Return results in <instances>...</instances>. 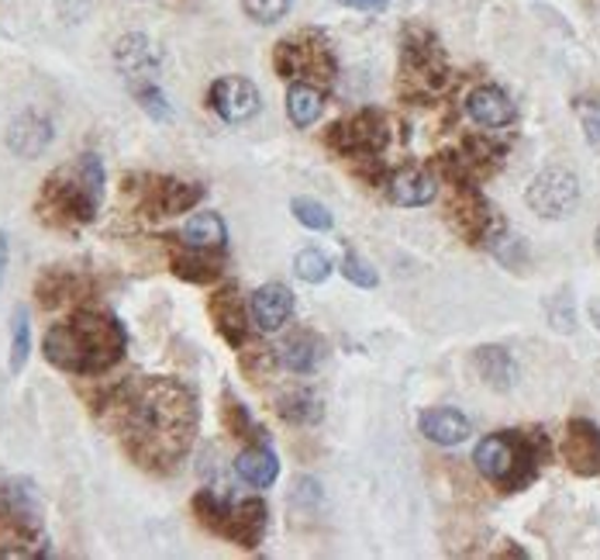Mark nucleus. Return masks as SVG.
<instances>
[{"label": "nucleus", "mask_w": 600, "mask_h": 560, "mask_svg": "<svg viewBox=\"0 0 600 560\" xmlns=\"http://www.w3.org/2000/svg\"><path fill=\"white\" fill-rule=\"evenodd\" d=\"M104 408L117 412L125 450L149 471H170L190 450L197 429V402L170 378L128 381L111 391Z\"/></svg>", "instance_id": "nucleus-1"}, {"label": "nucleus", "mask_w": 600, "mask_h": 560, "mask_svg": "<svg viewBox=\"0 0 600 560\" xmlns=\"http://www.w3.org/2000/svg\"><path fill=\"white\" fill-rule=\"evenodd\" d=\"M125 325L107 312H77L45 333V360L66 373H80V378L111 370L125 357Z\"/></svg>", "instance_id": "nucleus-2"}, {"label": "nucleus", "mask_w": 600, "mask_h": 560, "mask_svg": "<svg viewBox=\"0 0 600 560\" xmlns=\"http://www.w3.org/2000/svg\"><path fill=\"white\" fill-rule=\"evenodd\" d=\"M101 198H104V163L98 153H83L73 167L45 180L38 194V215L49 225L77 228L98 215Z\"/></svg>", "instance_id": "nucleus-3"}, {"label": "nucleus", "mask_w": 600, "mask_h": 560, "mask_svg": "<svg viewBox=\"0 0 600 560\" xmlns=\"http://www.w3.org/2000/svg\"><path fill=\"white\" fill-rule=\"evenodd\" d=\"M545 457V439L528 433H494L476 443V471L503 492H521Z\"/></svg>", "instance_id": "nucleus-4"}, {"label": "nucleus", "mask_w": 600, "mask_h": 560, "mask_svg": "<svg viewBox=\"0 0 600 560\" xmlns=\"http://www.w3.org/2000/svg\"><path fill=\"white\" fill-rule=\"evenodd\" d=\"M194 516L204 529L225 536V540L238 544V547H259L262 544V533H267V505L259 499H249V502H225L222 495L214 492H201L194 499Z\"/></svg>", "instance_id": "nucleus-5"}, {"label": "nucleus", "mask_w": 600, "mask_h": 560, "mask_svg": "<svg viewBox=\"0 0 600 560\" xmlns=\"http://www.w3.org/2000/svg\"><path fill=\"white\" fill-rule=\"evenodd\" d=\"M400 77H404V87L407 93H439L445 90V83L452 80L449 74V63L439 49V42L431 32H421V29H411L404 35V45H400Z\"/></svg>", "instance_id": "nucleus-6"}, {"label": "nucleus", "mask_w": 600, "mask_h": 560, "mask_svg": "<svg viewBox=\"0 0 600 560\" xmlns=\"http://www.w3.org/2000/svg\"><path fill=\"white\" fill-rule=\"evenodd\" d=\"M276 74L286 80H307V83H328L335 77V56L328 42L315 32H304L297 38H283L273 53Z\"/></svg>", "instance_id": "nucleus-7"}, {"label": "nucleus", "mask_w": 600, "mask_h": 560, "mask_svg": "<svg viewBox=\"0 0 600 560\" xmlns=\"http://www.w3.org/2000/svg\"><path fill=\"white\" fill-rule=\"evenodd\" d=\"M449 219H452V228L460 232L469 246H484V243L503 239V222L497 219L490 201L476 191V183L455 187V201L449 208Z\"/></svg>", "instance_id": "nucleus-8"}, {"label": "nucleus", "mask_w": 600, "mask_h": 560, "mask_svg": "<svg viewBox=\"0 0 600 560\" xmlns=\"http://www.w3.org/2000/svg\"><path fill=\"white\" fill-rule=\"evenodd\" d=\"M528 208L542 219H566L573 215V208L580 204V180L569 170H542L532 183H528V194H524Z\"/></svg>", "instance_id": "nucleus-9"}, {"label": "nucleus", "mask_w": 600, "mask_h": 560, "mask_svg": "<svg viewBox=\"0 0 600 560\" xmlns=\"http://www.w3.org/2000/svg\"><path fill=\"white\" fill-rule=\"evenodd\" d=\"M387 119L380 111H359L352 119L331 125L328 146L339 149L342 156H376L387 146Z\"/></svg>", "instance_id": "nucleus-10"}, {"label": "nucleus", "mask_w": 600, "mask_h": 560, "mask_svg": "<svg viewBox=\"0 0 600 560\" xmlns=\"http://www.w3.org/2000/svg\"><path fill=\"white\" fill-rule=\"evenodd\" d=\"M128 191L141 194V208H146L149 215H183L194 204H201V198H204L201 183L177 180V177H149L146 187H135L125 180V194Z\"/></svg>", "instance_id": "nucleus-11"}, {"label": "nucleus", "mask_w": 600, "mask_h": 560, "mask_svg": "<svg viewBox=\"0 0 600 560\" xmlns=\"http://www.w3.org/2000/svg\"><path fill=\"white\" fill-rule=\"evenodd\" d=\"M207 101L225 122L238 125V122H249L252 114L259 111V90L246 77H222V80L211 83Z\"/></svg>", "instance_id": "nucleus-12"}, {"label": "nucleus", "mask_w": 600, "mask_h": 560, "mask_svg": "<svg viewBox=\"0 0 600 560\" xmlns=\"http://www.w3.org/2000/svg\"><path fill=\"white\" fill-rule=\"evenodd\" d=\"M563 453L573 474L593 478L600 471V426L590 418H569Z\"/></svg>", "instance_id": "nucleus-13"}, {"label": "nucleus", "mask_w": 600, "mask_h": 560, "mask_svg": "<svg viewBox=\"0 0 600 560\" xmlns=\"http://www.w3.org/2000/svg\"><path fill=\"white\" fill-rule=\"evenodd\" d=\"M207 312L214 318V329L222 333V339L228 346H246V309H242V298H238V288L225 284L211 294L207 301Z\"/></svg>", "instance_id": "nucleus-14"}, {"label": "nucleus", "mask_w": 600, "mask_h": 560, "mask_svg": "<svg viewBox=\"0 0 600 560\" xmlns=\"http://www.w3.org/2000/svg\"><path fill=\"white\" fill-rule=\"evenodd\" d=\"M466 114L479 128H508L514 122V101L500 87H476L466 98Z\"/></svg>", "instance_id": "nucleus-15"}, {"label": "nucleus", "mask_w": 600, "mask_h": 560, "mask_svg": "<svg viewBox=\"0 0 600 560\" xmlns=\"http://www.w3.org/2000/svg\"><path fill=\"white\" fill-rule=\"evenodd\" d=\"M249 312H252V322L259 325L262 333H280L294 315V294L286 291L283 284H267V288H259L252 294Z\"/></svg>", "instance_id": "nucleus-16"}, {"label": "nucleus", "mask_w": 600, "mask_h": 560, "mask_svg": "<svg viewBox=\"0 0 600 560\" xmlns=\"http://www.w3.org/2000/svg\"><path fill=\"white\" fill-rule=\"evenodd\" d=\"M53 143V122L49 119H42V114H18V119L11 122L8 128V149L14 156H25V159H35L42 156L45 149H49Z\"/></svg>", "instance_id": "nucleus-17"}, {"label": "nucleus", "mask_w": 600, "mask_h": 560, "mask_svg": "<svg viewBox=\"0 0 600 560\" xmlns=\"http://www.w3.org/2000/svg\"><path fill=\"white\" fill-rule=\"evenodd\" d=\"M114 59H117V69H122L128 80H138V77L152 74V69L159 66V49L152 45L149 35L132 32V35H125L122 42H117Z\"/></svg>", "instance_id": "nucleus-18"}, {"label": "nucleus", "mask_w": 600, "mask_h": 560, "mask_svg": "<svg viewBox=\"0 0 600 560\" xmlns=\"http://www.w3.org/2000/svg\"><path fill=\"white\" fill-rule=\"evenodd\" d=\"M387 191H390V201L394 204H404V208H421V204H431L435 201V177L424 173V170H397L390 173L387 180Z\"/></svg>", "instance_id": "nucleus-19"}, {"label": "nucleus", "mask_w": 600, "mask_h": 560, "mask_svg": "<svg viewBox=\"0 0 600 560\" xmlns=\"http://www.w3.org/2000/svg\"><path fill=\"white\" fill-rule=\"evenodd\" d=\"M421 433L431 443H439V447H455V443L469 439L473 426H469V418L455 408H431L421 415Z\"/></svg>", "instance_id": "nucleus-20"}, {"label": "nucleus", "mask_w": 600, "mask_h": 560, "mask_svg": "<svg viewBox=\"0 0 600 560\" xmlns=\"http://www.w3.org/2000/svg\"><path fill=\"white\" fill-rule=\"evenodd\" d=\"M235 471H238V478H242L246 484H252V488H270L280 478V460H276V453L267 447V443H259V447H249V450L238 453Z\"/></svg>", "instance_id": "nucleus-21"}, {"label": "nucleus", "mask_w": 600, "mask_h": 560, "mask_svg": "<svg viewBox=\"0 0 600 560\" xmlns=\"http://www.w3.org/2000/svg\"><path fill=\"white\" fill-rule=\"evenodd\" d=\"M321 108H325V98L315 83L307 80H294V87L286 90V119H291L297 128H310L318 119H321Z\"/></svg>", "instance_id": "nucleus-22"}, {"label": "nucleus", "mask_w": 600, "mask_h": 560, "mask_svg": "<svg viewBox=\"0 0 600 560\" xmlns=\"http://www.w3.org/2000/svg\"><path fill=\"white\" fill-rule=\"evenodd\" d=\"M473 363H476V370H479V378H484L490 388H497V391H508L511 384H514V360H511V354L503 346H479L476 349V357H473Z\"/></svg>", "instance_id": "nucleus-23"}, {"label": "nucleus", "mask_w": 600, "mask_h": 560, "mask_svg": "<svg viewBox=\"0 0 600 560\" xmlns=\"http://www.w3.org/2000/svg\"><path fill=\"white\" fill-rule=\"evenodd\" d=\"M180 239L186 246H194V249H214V253H222L225 249V239H228V228H225L222 215L197 212L194 219L183 225V236Z\"/></svg>", "instance_id": "nucleus-24"}, {"label": "nucleus", "mask_w": 600, "mask_h": 560, "mask_svg": "<svg viewBox=\"0 0 600 560\" xmlns=\"http://www.w3.org/2000/svg\"><path fill=\"white\" fill-rule=\"evenodd\" d=\"M214 249H194L183 243V253L173 256V273L180 280H190V284H207L222 273V260H214L211 256Z\"/></svg>", "instance_id": "nucleus-25"}, {"label": "nucleus", "mask_w": 600, "mask_h": 560, "mask_svg": "<svg viewBox=\"0 0 600 560\" xmlns=\"http://www.w3.org/2000/svg\"><path fill=\"white\" fill-rule=\"evenodd\" d=\"M83 288V280L77 273H69V270H49V273H42L38 277V305L42 309H59L63 301H73L77 291Z\"/></svg>", "instance_id": "nucleus-26"}, {"label": "nucleus", "mask_w": 600, "mask_h": 560, "mask_svg": "<svg viewBox=\"0 0 600 560\" xmlns=\"http://www.w3.org/2000/svg\"><path fill=\"white\" fill-rule=\"evenodd\" d=\"M280 415L294 426H315L325 415V408L310 391H294V394H283L280 399Z\"/></svg>", "instance_id": "nucleus-27"}, {"label": "nucleus", "mask_w": 600, "mask_h": 560, "mask_svg": "<svg viewBox=\"0 0 600 560\" xmlns=\"http://www.w3.org/2000/svg\"><path fill=\"white\" fill-rule=\"evenodd\" d=\"M29 354H32V318H29L25 309H21V312H14V325H11V357H8V367H11L14 378L29 367Z\"/></svg>", "instance_id": "nucleus-28"}, {"label": "nucleus", "mask_w": 600, "mask_h": 560, "mask_svg": "<svg viewBox=\"0 0 600 560\" xmlns=\"http://www.w3.org/2000/svg\"><path fill=\"white\" fill-rule=\"evenodd\" d=\"M222 423H225V429H228L231 436L262 439V433H259V426L252 423L249 408H246L242 402H238L231 391H225V394H222Z\"/></svg>", "instance_id": "nucleus-29"}, {"label": "nucleus", "mask_w": 600, "mask_h": 560, "mask_svg": "<svg viewBox=\"0 0 600 560\" xmlns=\"http://www.w3.org/2000/svg\"><path fill=\"white\" fill-rule=\"evenodd\" d=\"M135 101L141 104V111H146L152 122H162V125L173 122V108L156 83H135Z\"/></svg>", "instance_id": "nucleus-30"}, {"label": "nucleus", "mask_w": 600, "mask_h": 560, "mask_svg": "<svg viewBox=\"0 0 600 560\" xmlns=\"http://www.w3.org/2000/svg\"><path fill=\"white\" fill-rule=\"evenodd\" d=\"M315 360H318V346L310 336H297L283 346V363L291 367L294 373H310L315 370Z\"/></svg>", "instance_id": "nucleus-31"}, {"label": "nucleus", "mask_w": 600, "mask_h": 560, "mask_svg": "<svg viewBox=\"0 0 600 560\" xmlns=\"http://www.w3.org/2000/svg\"><path fill=\"white\" fill-rule=\"evenodd\" d=\"M291 212H294V219H297L301 225L315 228V232H328V228L335 225L331 212H328V208H325L321 201H315V198H294V201H291Z\"/></svg>", "instance_id": "nucleus-32"}, {"label": "nucleus", "mask_w": 600, "mask_h": 560, "mask_svg": "<svg viewBox=\"0 0 600 560\" xmlns=\"http://www.w3.org/2000/svg\"><path fill=\"white\" fill-rule=\"evenodd\" d=\"M294 270L301 280H307V284H321V280H328V273H331V260L321 249H301L294 260Z\"/></svg>", "instance_id": "nucleus-33"}, {"label": "nucleus", "mask_w": 600, "mask_h": 560, "mask_svg": "<svg viewBox=\"0 0 600 560\" xmlns=\"http://www.w3.org/2000/svg\"><path fill=\"white\" fill-rule=\"evenodd\" d=\"M238 360H242V370L252 381L267 378L273 370V354H270V346H262V343H249L246 349H238Z\"/></svg>", "instance_id": "nucleus-34"}, {"label": "nucleus", "mask_w": 600, "mask_h": 560, "mask_svg": "<svg viewBox=\"0 0 600 560\" xmlns=\"http://www.w3.org/2000/svg\"><path fill=\"white\" fill-rule=\"evenodd\" d=\"M242 8L259 25H276V21L291 11V0H242Z\"/></svg>", "instance_id": "nucleus-35"}, {"label": "nucleus", "mask_w": 600, "mask_h": 560, "mask_svg": "<svg viewBox=\"0 0 600 560\" xmlns=\"http://www.w3.org/2000/svg\"><path fill=\"white\" fill-rule=\"evenodd\" d=\"M576 114H580L584 135L593 149H600V98H584L576 101Z\"/></svg>", "instance_id": "nucleus-36"}, {"label": "nucleus", "mask_w": 600, "mask_h": 560, "mask_svg": "<svg viewBox=\"0 0 600 560\" xmlns=\"http://www.w3.org/2000/svg\"><path fill=\"white\" fill-rule=\"evenodd\" d=\"M342 273L352 280L355 288H376V270L363 260L359 253H346V260H342Z\"/></svg>", "instance_id": "nucleus-37"}, {"label": "nucleus", "mask_w": 600, "mask_h": 560, "mask_svg": "<svg viewBox=\"0 0 600 560\" xmlns=\"http://www.w3.org/2000/svg\"><path fill=\"white\" fill-rule=\"evenodd\" d=\"M346 8H355V11H383L390 4V0H339Z\"/></svg>", "instance_id": "nucleus-38"}, {"label": "nucleus", "mask_w": 600, "mask_h": 560, "mask_svg": "<svg viewBox=\"0 0 600 560\" xmlns=\"http://www.w3.org/2000/svg\"><path fill=\"white\" fill-rule=\"evenodd\" d=\"M8 256H11V243H8V232L0 228V284H4V273H8Z\"/></svg>", "instance_id": "nucleus-39"}, {"label": "nucleus", "mask_w": 600, "mask_h": 560, "mask_svg": "<svg viewBox=\"0 0 600 560\" xmlns=\"http://www.w3.org/2000/svg\"><path fill=\"white\" fill-rule=\"evenodd\" d=\"M587 312H590V322L600 329V298H593V301H590V309H587Z\"/></svg>", "instance_id": "nucleus-40"}, {"label": "nucleus", "mask_w": 600, "mask_h": 560, "mask_svg": "<svg viewBox=\"0 0 600 560\" xmlns=\"http://www.w3.org/2000/svg\"><path fill=\"white\" fill-rule=\"evenodd\" d=\"M597 249H600V228H597Z\"/></svg>", "instance_id": "nucleus-41"}]
</instances>
